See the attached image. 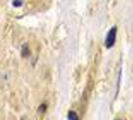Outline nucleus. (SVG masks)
I'll return each mask as SVG.
<instances>
[{
    "label": "nucleus",
    "instance_id": "obj_5",
    "mask_svg": "<svg viewBox=\"0 0 133 120\" xmlns=\"http://www.w3.org/2000/svg\"><path fill=\"white\" fill-rule=\"evenodd\" d=\"M22 1L21 0H13V2H12V5H13L14 7H20L22 6Z\"/></svg>",
    "mask_w": 133,
    "mask_h": 120
},
{
    "label": "nucleus",
    "instance_id": "obj_4",
    "mask_svg": "<svg viewBox=\"0 0 133 120\" xmlns=\"http://www.w3.org/2000/svg\"><path fill=\"white\" fill-rule=\"evenodd\" d=\"M45 111H46V104L43 103V104H41L39 106V108H38V112H39V113H44Z\"/></svg>",
    "mask_w": 133,
    "mask_h": 120
},
{
    "label": "nucleus",
    "instance_id": "obj_2",
    "mask_svg": "<svg viewBox=\"0 0 133 120\" xmlns=\"http://www.w3.org/2000/svg\"><path fill=\"white\" fill-rule=\"evenodd\" d=\"M21 55L22 57H28L30 55V49L27 44H25L24 46L22 47V50H21Z\"/></svg>",
    "mask_w": 133,
    "mask_h": 120
},
{
    "label": "nucleus",
    "instance_id": "obj_3",
    "mask_svg": "<svg viewBox=\"0 0 133 120\" xmlns=\"http://www.w3.org/2000/svg\"><path fill=\"white\" fill-rule=\"evenodd\" d=\"M67 119L68 120H78V115L77 113L73 111V110H70L68 111V114H67Z\"/></svg>",
    "mask_w": 133,
    "mask_h": 120
},
{
    "label": "nucleus",
    "instance_id": "obj_1",
    "mask_svg": "<svg viewBox=\"0 0 133 120\" xmlns=\"http://www.w3.org/2000/svg\"><path fill=\"white\" fill-rule=\"evenodd\" d=\"M116 36H117V27L113 26L106 35V38H105V46L106 48H112L115 44V41H116Z\"/></svg>",
    "mask_w": 133,
    "mask_h": 120
},
{
    "label": "nucleus",
    "instance_id": "obj_6",
    "mask_svg": "<svg viewBox=\"0 0 133 120\" xmlns=\"http://www.w3.org/2000/svg\"><path fill=\"white\" fill-rule=\"evenodd\" d=\"M115 120H120V119H115Z\"/></svg>",
    "mask_w": 133,
    "mask_h": 120
}]
</instances>
